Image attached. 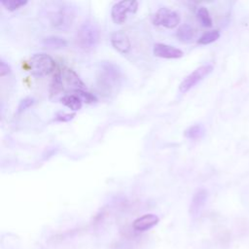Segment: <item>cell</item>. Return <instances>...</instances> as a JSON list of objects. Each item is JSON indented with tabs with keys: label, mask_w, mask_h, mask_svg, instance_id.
<instances>
[{
	"label": "cell",
	"mask_w": 249,
	"mask_h": 249,
	"mask_svg": "<svg viewBox=\"0 0 249 249\" xmlns=\"http://www.w3.org/2000/svg\"><path fill=\"white\" fill-rule=\"evenodd\" d=\"M177 37L180 41L184 43H189L195 37V30L191 25L183 24L177 30Z\"/></svg>",
	"instance_id": "15"
},
{
	"label": "cell",
	"mask_w": 249,
	"mask_h": 249,
	"mask_svg": "<svg viewBox=\"0 0 249 249\" xmlns=\"http://www.w3.org/2000/svg\"><path fill=\"white\" fill-rule=\"evenodd\" d=\"M47 18L50 24L54 28L66 30L68 29L75 18L73 8L65 3L54 2L47 10Z\"/></svg>",
	"instance_id": "1"
},
{
	"label": "cell",
	"mask_w": 249,
	"mask_h": 249,
	"mask_svg": "<svg viewBox=\"0 0 249 249\" xmlns=\"http://www.w3.org/2000/svg\"><path fill=\"white\" fill-rule=\"evenodd\" d=\"M111 44L116 51L122 53H128L131 48L128 36L122 30L116 31L111 35Z\"/></svg>",
	"instance_id": "10"
},
{
	"label": "cell",
	"mask_w": 249,
	"mask_h": 249,
	"mask_svg": "<svg viewBox=\"0 0 249 249\" xmlns=\"http://www.w3.org/2000/svg\"><path fill=\"white\" fill-rule=\"evenodd\" d=\"M62 89H63V86H62V73H61L60 70H57L54 73L53 79L52 84H51V89H50L51 96L57 95Z\"/></svg>",
	"instance_id": "16"
},
{
	"label": "cell",
	"mask_w": 249,
	"mask_h": 249,
	"mask_svg": "<svg viewBox=\"0 0 249 249\" xmlns=\"http://www.w3.org/2000/svg\"><path fill=\"white\" fill-rule=\"evenodd\" d=\"M196 18L202 26L210 27L212 25V19H211L210 14L205 7H199L196 10Z\"/></svg>",
	"instance_id": "17"
},
{
	"label": "cell",
	"mask_w": 249,
	"mask_h": 249,
	"mask_svg": "<svg viewBox=\"0 0 249 249\" xmlns=\"http://www.w3.org/2000/svg\"><path fill=\"white\" fill-rule=\"evenodd\" d=\"M44 46L50 48V49H63L67 46V42L64 38L56 35H51L47 36L43 39Z\"/></svg>",
	"instance_id": "13"
},
{
	"label": "cell",
	"mask_w": 249,
	"mask_h": 249,
	"mask_svg": "<svg viewBox=\"0 0 249 249\" xmlns=\"http://www.w3.org/2000/svg\"><path fill=\"white\" fill-rule=\"evenodd\" d=\"M99 29L94 22L86 20L80 25L77 32V42L82 49L91 50L95 48L99 42Z\"/></svg>",
	"instance_id": "3"
},
{
	"label": "cell",
	"mask_w": 249,
	"mask_h": 249,
	"mask_svg": "<svg viewBox=\"0 0 249 249\" xmlns=\"http://www.w3.org/2000/svg\"><path fill=\"white\" fill-rule=\"evenodd\" d=\"M153 22L156 25H160L166 28H174L180 22V16L178 13L168 8H160L154 15Z\"/></svg>",
	"instance_id": "7"
},
{
	"label": "cell",
	"mask_w": 249,
	"mask_h": 249,
	"mask_svg": "<svg viewBox=\"0 0 249 249\" xmlns=\"http://www.w3.org/2000/svg\"><path fill=\"white\" fill-rule=\"evenodd\" d=\"M74 93L80 97L81 100L87 102V103H93V102H96L97 101V98L94 94L85 90V89H78V90H75Z\"/></svg>",
	"instance_id": "21"
},
{
	"label": "cell",
	"mask_w": 249,
	"mask_h": 249,
	"mask_svg": "<svg viewBox=\"0 0 249 249\" xmlns=\"http://www.w3.org/2000/svg\"><path fill=\"white\" fill-rule=\"evenodd\" d=\"M33 104H34V98H32V97H25V98H23L19 102V104L18 106V112L20 113V112L26 110L27 108H29L30 106H32Z\"/></svg>",
	"instance_id": "22"
},
{
	"label": "cell",
	"mask_w": 249,
	"mask_h": 249,
	"mask_svg": "<svg viewBox=\"0 0 249 249\" xmlns=\"http://www.w3.org/2000/svg\"><path fill=\"white\" fill-rule=\"evenodd\" d=\"M75 117V113H65V112H58L54 116V121L56 122H69Z\"/></svg>",
	"instance_id": "23"
},
{
	"label": "cell",
	"mask_w": 249,
	"mask_h": 249,
	"mask_svg": "<svg viewBox=\"0 0 249 249\" xmlns=\"http://www.w3.org/2000/svg\"><path fill=\"white\" fill-rule=\"evenodd\" d=\"M138 9L137 1H120L116 3L111 10V18L117 24H122L125 21L127 14H134Z\"/></svg>",
	"instance_id": "6"
},
{
	"label": "cell",
	"mask_w": 249,
	"mask_h": 249,
	"mask_svg": "<svg viewBox=\"0 0 249 249\" xmlns=\"http://www.w3.org/2000/svg\"><path fill=\"white\" fill-rule=\"evenodd\" d=\"M160 221V218L155 214H145L136 220H134L132 227L137 231H145L156 226Z\"/></svg>",
	"instance_id": "11"
},
{
	"label": "cell",
	"mask_w": 249,
	"mask_h": 249,
	"mask_svg": "<svg viewBox=\"0 0 249 249\" xmlns=\"http://www.w3.org/2000/svg\"><path fill=\"white\" fill-rule=\"evenodd\" d=\"M62 77H64L68 86L73 89V91L78 89H85L84 83L81 81L76 72H74L72 69L65 68L64 72L62 73Z\"/></svg>",
	"instance_id": "12"
},
{
	"label": "cell",
	"mask_w": 249,
	"mask_h": 249,
	"mask_svg": "<svg viewBox=\"0 0 249 249\" xmlns=\"http://www.w3.org/2000/svg\"><path fill=\"white\" fill-rule=\"evenodd\" d=\"M220 37V32L218 30H211L204 33L200 38L197 40V43L200 45H207L210 43L215 42Z\"/></svg>",
	"instance_id": "19"
},
{
	"label": "cell",
	"mask_w": 249,
	"mask_h": 249,
	"mask_svg": "<svg viewBox=\"0 0 249 249\" xmlns=\"http://www.w3.org/2000/svg\"><path fill=\"white\" fill-rule=\"evenodd\" d=\"M121 69L118 65L110 61H102L99 66V87L107 91H112L120 86Z\"/></svg>",
	"instance_id": "2"
},
{
	"label": "cell",
	"mask_w": 249,
	"mask_h": 249,
	"mask_svg": "<svg viewBox=\"0 0 249 249\" xmlns=\"http://www.w3.org/2000/svg\"><path fill=\"white\" fill-rule=\"evenodd\" d=\"M10 72H11L10 65L3 59H0V76L3 77L5 75H8Z\"/></svg>",
	"instance_id": "24"
},
{
	"label": "cell",
	"mask_w": 249,
	"mask_h": 249,
	"mask_svg": "<svg viewBox=\"0 0 249 249\" xmlns=\"http://www.w3.org/2000/svg\"><path fill=\"white\" fill-rule=\"evenodd\" d=\"M204 127L201 124H195L186 129L185 136L190 139H198L204 135Z\"/></svg>",
	"instance_id": "18"
},
{
	"label": "cell",
	"mask_w": 249,
	"mask_h": 249,
	"mask_svg": "<svg viewBox=\"0 0 249 249\" xmlns=\"http://www.w3.org/2000/svg\"><path fill=\"white\" fill-rule=\"evenodd\" d=\"M1 4L9 11H15L27 4L26 0H2Z\"/></svg>",
	"instance_id": "20"
},
{
	"label": "cell",
	"mask_w": 249,
	"mask_h": 249,
	"mask_svg": "<svg viewBox=\"0 0 249 249\" xmlns=\"http://www.w3.org/2000/svg\"><path fill=\"white\" fill-rule=\"evenodd\" d=\"M153 53L154 55L161 58H179L184 54L180 49L161 43H157L154 45Z\"/></svg>",
	"instance_id": "9"
},
{
	"label": "cell",
	"mask_w": 249,
	"mask_h": 249,
	"mask_svg": "<svg viewBox=\"0 0 249 249\" xmlns=\"http://www.w3.org/2000/svg\"><path fill=\"white\" fill-rule=\"evenodd\" d=\"M32 75L43 77L52 73L54 69V60L46 53H35L29 60Z\"/></svg>",
	"instance_id": "4"
},
{
	"label": "cell",
	"mask_w": 249,
	"mask_h": 249,
	"mask_svg": "<svg viewBox=\"0 0 249 249\" xmlns=\"http://www.w3.org/2000/svg\"><path fill=\"white\" fill-rule=\"evenodd\" d=\"M208 197V193L205 189H198L193 196L190 204V214L192 217H197L202 211Z\"/></svg>",
	"instance_id": "8"
},
{
	"label": "cell",
	"mask_w": 249,
	"mask_h": 249,
	"mask_svg": "<svg viewBox=\"0 0 249 249\" xmlns=\"http://www.w3.org/2000/svg\"><path fill=\"white\" fill-rule=\"evenodd\" d=\"M60 102L73 111H79L82 108V100L76 94H67L60 98Z\"/></svg>",
	"instance_id": "14"
},
{
	"label": "cell",
	"mask_w": 249,
	"mask_h": 249,
	"mask_svg": "<svg viewBox=\"0 0 249 249\" xmlns=\"http://www.w3.org/2000/svg\"><path fill=\"white\" fill-rule=\"evenodd\" d=\"M213 70V66L211 64H204L196 69H195L190 75H188L180 84L179 90L182 93L189 91L195 86H196L201 80H203L206 76H208Z\"/></svg>",
	"instance_id": "5"
}]
</instances>
